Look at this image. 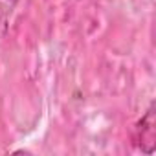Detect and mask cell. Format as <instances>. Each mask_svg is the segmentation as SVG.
I'll return each instance as SVG.
<instances>
[{"mask_svg":"<svg viewBox=\"0 0 156 156\" xmlns=\"http://www.w3.org/2000/svg\"><path fill=\"white\" fill-rule=\"evenodd\" d=\"M154 103L149 105L145 114L134 123L132 129V141L138 151L143 154H154L156 151V118H154Z\"/></svg>","mask_w":156,"mask_h":156,"instance_id":"obj_1","label":"cell"},{"mask_svg":"<svg viewBox=\"0 0 156 156\" xmlns=\"http://www.w3.org/2000/svg\"><path fill=\"white\" fill-rule=\"evenodd\" d=\"M19 0H0V28H2V35L6 33L8 28V19L11 17L15 6Z\"/></svg>","mask_w":156,"mask_h":156,"instance_id":"obj_2","label":"cell"}]
</instances>
